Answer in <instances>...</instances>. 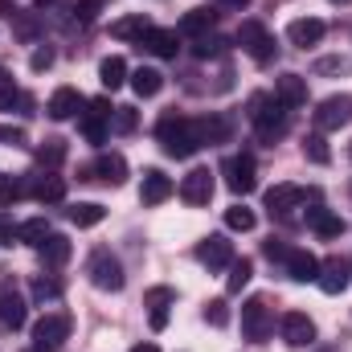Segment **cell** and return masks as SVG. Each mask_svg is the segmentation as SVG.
<instances>
[{"instance_id": "31", "label": "cell", "mask_w": 352, "mask_h": 352, "mask_svg": "<svg viewBox=\"0 0 352 352\" xmlns=\"http://www.w3.org/2000/svg\"><path fill=\"white\" fill-rule=\"evenodd\" d=\"M50 234H54V230H50V221H45V217H29V221H21V226H16V242H25V246H41Z\"/></svg>"}, {"instance_id": "27", "label": "cell", "mask_w": 352, "mask_h": 352, "mask_svg": "<svg viewBox=\"0 0 352 352\" xmlns=\"http://www.w3.org/2000/svg\"><path fill=\"white\" fill-rule=\"evenodd\" d=\"M37 250H41V263H45V266H66V263H70V254H74V246H70V238H66V234H50Z\"/></svg>"}, {"instance_id": "23", "label": "cell", "mask_w": 352, "mask_h": 352, "mask_svg": "<svg viewBox=\"0 0 352 352\" xmlns=\"http://www.w3.org/2000/svg\"><path fill=\"white\" fill-rule=\"evenodd\" d=\"M213 25H217V8H188V12L180 16L176 33H188V37H205V33H213Z\"/></svg>"}, {"instance_id": "34", "label": "cell", "mask_w": 352, "mask_h": 352, "mask_svg": "<svg viewBox=\"0 0 352 352\" xmlns=\"http://www.w3.org/2000/svg\"><path fill=\"white\" fill-rule=\"evenodd\" d=\"M62 160H66V140H45V144L37 148V164H41L45 173H54Z\"/></svg>"}, {"instance_id": "57", "label": "cell", "mask_w": 352, "mask_h": 352, "mask_svg": "<svg viewBox=\"0 0 352 352\" xmlns=\"http://www.w3.org/2000/svg\"><path fill=\"white\" fill-rule=\"evenodd\" d=\"M349 160H352V148H349Z\"/></svg>"}, {"instance_id": "21", "label": "cell", "mask_w": 352, "mask_h": 352, "mask_svg": "<svg viewBox=\"0 0 352 352\" xmlns=\"http://www.w3.org/2000/svg\"><path fill=\"white\" fill-rule=\"evenodd\" d=\"M283 266H287V274L295 283H316V274H320V258L311 250H287Z\"/></svg>"}, {"instance_id": "17", "label": "cell", "mask_w": 352, "mask_h": 352, "mask_svg": "<svg viewBox=\"0 0 352 352\" xmlns=\"http://www.w3.org/2000/svg\"><path fill=\"white\" fill-rule=\"evenodd\" d=\"M82 107H87V98H82V94H78L74 87H58V90H54V98H50V107H45V111H50V119L66 123V119H74V115H78Z\"/></svg>"}, {"instance_id": "5", "label": "cell", "mask_w": 352, "mask_h": 352, "mask_svg": "<svg viewBox=\"0 0 352 352\" xmlns=\"http://www.w3.org/2000/svg\"><path fill=\"white\" fill-rule=\"evenodd\" d=\"M238 45H242L258 66H266V62L274 58V50H278L263 21H242V25H238Z\"/></svg>"}, {"instance_id": "33", "label": "cell", "mask_w": 352, "mask_h": 352, "mask_svg": "<svg viewBox=\"0 0 352 352\" xmlns=\"http://www.w3.org/2000/svg\"><path fill=\"white\" fill-rule=\"evenodd\" d=\"M62 291H66V283L58 274H37L33 278V299L37 303H54V299H62Z\"/></svg>"}, {"instance_id": "16", "label": "cell", "mask_w": 352, "mask_h": 352, "mask_svg": "<svg viewBox=\"0 0 352 352\" xmlns=\"http://www.w3.org/2000/svg\"><path fill=\"white\" fill-rule=\"evenodd\" d=\"M349 263L344 258H328V263H320V274H316V283H320V291L324 295H344L349 291Z\"/></svg>"}, {"instance_id": "44", "label": "cell", "mask_w": 352, "mask_h": 352, "mask_svg": "<svg viewBox=\"0 0 352 352\" xmlns=\"http://www.w3.org/2000/svg\"><path fill=\"white\" fill-rule=\"evenodd\" d=\"M98 8H102V0H78V4H74L78 21H94V16H98Z\"/></svg>"}, {"instance_id": "43", "label": "cell", "mask_w": 352, "mask_h": 352, "mask_svg": "<svg viewBox=\"0 0 352 352\" xmlns=\"http://www.w3.org/2000/svg\"><path fill=\"white\" fill-rule=\"evenodd\" d=\"M173 299H176L173 287H152V291H148V307H168Z\"/></svg>"}, {"instance_id": "32", "label": "cell", "mask_w": 352, "mask_h": 352, "mask_svg": "<svg viewBox=\"0 0 352 352\" xmlns=\"http://www.w3.org/2000/svg\"><path fill=\"white\" fill-rule=\"evenodd\" d=\"M107 217V209L98 205V201H78V205H70V221L78 226V230H90V226H98Z\"/></svg>"}, {"instance_id": "47", "label": "cell", "mask_w": 352, "mask_h": 352, "mask_svg": "<svg viewBox=\"0 0 352 352\" xmlns=\"http://www.w3.org/2000/svg\"><path fill=\"white\" fill-rule=\"evenodd\" d=\"M148 324H152V332H164V328H168V307H152Z\"/></svg>"}, {"instance_id": "52", "label": "cell", "mask_w": 352, "mask_h": 352, "mask_svg": "<svg viewBox=\"0 0 352 352\" xmlns=\"http://www.w3.org/2000/svg\"><path fill=\"white\" fill-rule=\"evenodd\" d=\"M0 87H12V74L8 70H0Z\"/></svg>"}, {"instance_id": "42", "label": "cell", "mask_w": 352, "mask_h": 352, "mask_svg": "<svg viewBox=\"0 0 352 352\" xmlns=\"http://www.w3.org/2000/svg\"><path fill=\"white\" fill-rule=\"evenodd\" d=\"M50 66H54V50H50V45H37V50L29 54V70H33V74H45Z\"/></svg>"}, {"instance_id": "19", "label": "cell", "mask_w": 352, "mask_h": 352, "mask_svg": "<svg viewBox=\"0 0 352 352\" xmlns=\"http://www.w3.org/2000/svg\"><path fill=\"white\" fill-rule=\"evenodd\" d=\"M173 176H164L160 168H148L144 173V184H140V201L144 205H160V201H168L173 197Z\"/></svg>"}, {"instance_id": "41", "label": "cell", "mask_w": 352, "mask_h": 352, "mask_svg": "<svg viewBox=\"0 0 352 352\" xmlns=\"http://www.w3.org/2000/svg\"><path fill=\"white\" fill-rule=\"evenodd\" d=\"M16 107H29V98H25L16 87H0V111H4V115H12Z\"/></svg>"}, {"instance_id": "53", "label": "cell", "mask_w": 352, "mask_h": 352, "mask_svg": "<svg viewBox=\"0 0 352 352\" xmlns=\"http://www.w3.org/2000/svg\"><path fill=\"white\" fill-rule=\"evenodd\" d=\"M131 352H160V349H156V344H135Z\"/></svg>"}, {"instance_id": "35", "label": "cell", "mask_w": 352, "mask_h": 352, "mask_svg": "<svg viewBox=\"0 0 352 352\" xmlns=\"http://www.w3.org/2000/svg\"><path fill=\"white\" fill-rule=\"evenodd\" d=\"M250 278H254V263H250V258H234V263H230V278H226V291L238 295Z\"/></svg>"}, {"instance_id": "15", "label": "cell", "mask_w": 352, "mask_h": 352, "mask_svg": "<svg viewBox=\"0 0 352 352\" xmlns=\"http://www.w3.org/2000/svg\"><path fill=\"white\" fill-rule=\"evenodd\" d=\"M180 197H184V205H209V197H213V173L209 168H192L180 180Z\"/></svg>"}, {"instance_id": "6", "label": "cell", "mask_w": 352, "mask_h": 352, "mask_svg": "<svg viewBox=\"0 0 352 352\" xmlns=\"http://www.w3.org/2000/svg\"><path fill=\"white\" fill-rule=\"evenodd\" d=\"M311 123H316L320 135H324V131H340V127H349L352 123V94H332V98H324V102L316 107Z\"/></svg>"}, {"instance_id": "20", "label": "cell", "mask_w": 352, "mask_h": 352, "mask_svg": "<svg viewBox=\"0 0 352 352\" xmlns=\"http://www.w3.org/2000/svg\"><path fill=\"white\" fill-rule=\"evenodd\" d=\"M274 98H278L287 111L303 107V102H307V82H303V74H283V78H274Z\"/></svg>"}, {"instance_id": "12", "label": "cell", "mask_w": 352, "mask_h": 352, "mask_svg": "<svg viewBox=\"0 0 352 352\" xmlns=\"http://www.w3.org/2000/svg\"><path fill=\"white\" fill-rule=\"evenodd\" d=\"M283 340H287L291 349L316 344V324H311V316H307V311H287V316H283Z\"/></svg>"}, {"instance_id": "45", "label": "cell", "mask_w": 352, "mask_h": 352, "mask_svg": "<svg viewBox=\"0 0 352 352\" xmlns=\"http://www.w3.org/2000/svg\"><path fill=\"white\" fill-rule=\"evenodd\" d=\"M12 25H16V33H21L25 41H33V37H37V21H33V16H25V12H21Z\"/></svg>"}, {"instance_id": "11", "label": "cell", "mask_w": 352, "mask_h": 352, "mask_svg": "<svg viewBox=\"0 0 352 352\" xmlns=\"http://www.w3.org/2000/svg\"><path fill=\"white\" fill-rule=\"evenodd\" d=\"M197 263L209 266V270H221V266L234 263V242L226 234H209L205 242H197Z\"/></svg>"}, {"instance_id": "30", "label": "cell", "mask_w": 352, "mask_h": 352, "mask_svg": "<svg viewBox=\"0 0 352 352\" xmlns=\"http://www.w3.org/2000/svg\"><path fill=\"white\" fill-rule=\"evenodd\" d=\"M127 78H131V74H127V62H123L119 54H111V58L98 62V82H102L107 90H119Z\"/></svg>"}, {"instance_id": "48", "label": "cell", "mask_w": 352, "mask_h": 352, "mask_svg": "<svg viewBox=\"0 0 352 352\" xmlns=\"http://www.w3.org/2000/svg\"><path fill=\"white\" fill-rule=\"evenodd\" d=\"M263 250H266V258H270V263H274V258H278V263H283V258H287V250H291V246H283V242H266Z\"/></svg>"}, {"instance_id": "7", "label": "cell", "mask_w": 352, "mask_h": 352, "mask_svg": "<svg viewBox=\"0 0 352 352\" xmlns=\"http://www.w3.org/2000/svg\"><path fill=\"white\" fill-rule=\"evenodd\" d=\"M270 328H274V320H270L266 299H263V295L246 299V303H242V332H246V340H266V336H270Z\"/></svg>"}, {"instance_id": "36", "label": "cell", "mask_w": 352, "mask_h": 352, "mask_svg": "<svg viewBox=\"0 0 352 352\" xmlns=\"http://www.w3.org/2000/svg\"><path fill=\"white\" fill-rule=\"evenodd\" d=\"M221 54H226V37H217V33H205V37L192 41V58H201V62L221 58Z\"/></svg>"}, {"instance_id": "26", "label": "cell", "mask_w": 352, "mask_h": 352, "mask_svg": "<svg viewBox=\"0 0 352 352\" xmlns=\"http://www.w3.org/2000/svg\"><path fill=\"white\" fill-rule=\"evenodd\" d=\"M33 197H37L41 205H58V201L66 197V176H58V173L33 176Z\"/></svg>"}, {"instance_id": "8", "label": "cell", "mask_w": 352, "mask_h": 352, "mask_svg": "<svg viewBox=\"0 0 352 352\" xmlns=\"http://www.w3.org/2000/svg\"><path fill=\"white\" fill-rule=\"evenodd\" d=\"M111 111H115V107H111L107 98H90L87 111L78 115V131L87 135L90 144H102V140H107V119H111Z\"/></svg>"}, {"instance_id": "51", "label": "cell", "mask_w": 352, "mask_h": 352, "mask_svg": "<svg viewBox=\"0 0 352 352\" xmlns=\"http://www.w3.org/2000/svg\"><path fill=\"white\" fill-rule=\"evenodd\" d=\"M221 4H226V8H246L250 0H221Z\"/></svg>"}, {"instance_id": "49", "label": "cell", "mask_w": 352, "mask_h": 352, "mask_svg": "<svg viewBox=\"0 0 352 352\" xmlns=\"http://www.w3.org/2000/svg\"><path fill=\"white\" fill-rule=\"evenodd\" d=\"M0 140H4V144H25V131H12V127H0Z\"/></svg>"}, {"instance_id": "56", "label": "cell", "mask_w": 352, "mask_h": 352, "mask_svg": "<svg viewBox=\"0 0 352 352\" xmlns=\"http://www.w3.org/2000/svg\"><path fill=\"white\" fill-rule=\"evenodd\" d=\"M332 4H349V0H332Z\"/></svg>"}, {"instance_id": "9", "label": "cell", "mask_w": 352, "mask_h": 352, "mask_svg": "<svg viewBox=\"0 0 352 352\" xmlns=\"http://www.w3.org/2000/svg\"><path fill=\"white\" fill-rule=\"evenodd\" d=\"M66 336H70V316H66V311H45V316L33 324V344L58 349Z\"/></svg>"}, {"instance_id": "28", "label": "cell", "mask_w": 352, "mask_h": 352, "mask_svg": "<svg viewBox=\"0 0 352 352\" xmlns=\"http://www.w3.org/2000/svg\"><path fill=\"white\" fill-rule=\"evenodd\" d=\"M197 131H201V144H226L234 123L226 115H205V119H197Z\"/></svg>"}, {"instance_id": "1", "label": "cell", "mask_w": 352, "mask_h": 352, "mask_svg": "<svg viewBox=\"0 0 352 352\" xmlns=\"http://www.w3.org/2000/svg\"><path fill=\"white\" fill-rule=\"evenodd\" d=\"M156 140H160V148H164L173 160H188V156H197V148H201L197 119H184V115H164V119L156 123Z\"/></svg>"}, {"instance_id": "38", "label": "cell", "mask_w": 352, "mask_h": 352, "mask_svg": "<svg viewBox=\"0 0 352 352\" xmlns=\"http://www.w3.org/2000/svg\"><path fill=\"white\" fill-rule=\"evenodd\" d=\"M226 226H230V230H238V234H250V230L258 226V217H254L246 205H234V209H226Z\"/></svg>"}, {"instance_id": "54", "label": "cell", "mask_w": 352, "mask_h": 352, "mask_svg": "<svg viewBox=\"0 0 352 352\" xmlns=\"http://www.w3.org/2000/svg\"><path fill=\"white\" fill-rule=\"evenodd\" d=\"M29 352H54V349H45V344H33V349H29Z\"/></svg>"}, {"instance_id": "13", "label": "cell", "mask_w": 352, "mask_h": 352, "mask_svg": "<svg viewBox=\"0 0 352 352\" xmlns=\"http://www.w3.org/2000/svg\"><path fill=\"white\" fill-rule=\"evenodd\" d=\"M82 180H107V184H123L127 180V160L119 152H102L90 168H82Z\"/></svg>"}, {"instance_id": "40", "label": "cell", "mask_w": 352, "mask_h": 352, "mask_svg": "<svg viewBox=\"0 0 352 352\" xmlns=\"http://www.w3.org/2000/svg\"><path fill=\"white\" fill-rule=\"evenodd\" d=\"M205 320H209L213 328H226V324H230V303H226V299H209V303H205Z\"/></svg>"}, {"instance_id": "39", "label": "cell", "mask_w": 352, "mask_h": 352, "mask_svg": "<svg viewBox=\"0 0 352 352\" xmlns=\"http://www.w3.org/2000/svg\"><path fill=\"white\" fill-rule=\"evenodd\" d=\"M303 156H307L311 164H328V160H332V152H328V144H324V135H320V131L303 140Z\"/></svg>"}, {"instance_id": "2", "label": "cell", "mask_w": 352, "mask_h": 352, "mask_svg": "<svg viewBox=\"0 0 352 352\" xmlns=\"http://www.w3.org/2000/svg\"><path fill=\"white\" fill-rule=\"evenodd\" d=\"M246 115H250V123H254V131H258L263 144H274V140L287 135V107L274 94H254Z\"/></svg>"}, {"instance_id": "25", "label": "cell", "mask_w": 352, "mask_h": 352, "mask_svg": "<svg viewBox=\"0 0 352 352\" xmlns=\"http://www.w3.org/2000/svg\"><path fill=\"white\" fill-rule=\"evenodd\" d=\"M307 226H311L320 238H340V234H344V221H340L332 209H324V205H311V209H307Z\"/></svg>"}, {"instance_id": "18", "label": "cell", "mask_w": 352, "mask_h": 352, "mask_svg": "<svg viewBox=\"0 0 352 352\" xmlns=\"http://www.w3.org/2000/svg\"><path fill=\"white\" fill-rule=\"evenodd\" d=\"M152 29H156V25H152L148 12H131V16L111 21V37H119V41H144Z\"/></svg>"}, {"instance_id": "14", "label": "cell", "mask_w": 352, "mask_h": 352, "mask_svg": "<svg viewBox=\"0 0 352 352\" xmlns=\"http://www.w3.org/2000/svg\"><path fill=\"white\" fill-rule=\"evenodd\" d=\"M324 33H328V25H324L320 16H295V21L287 25V41H291V45H299V50L320 45V41H324Z\"/></svg>"}, {"instance_id": "4", "label": "cell", "mask_w": 352, "mask_h": 352, "mask_svg": "<svg viewBox=\"0 0 352 352\" xmlns=\"http://www.w3.org/2000/svg\"><path fill=\"white\" fill-rule=\"evenodd\" d=\"M87 274H90V283H94L98 291H123V283H127L123 263H119L111 250H94L90 263H87Z\"/></svg>"}, {"instance_id": "50", "label": "cell", "mask_w": 352, "mask_h": 352, "mask_svg": "<svg viewBox=\"0 0 352 352\" xmlns=\"http://www.w3.org/2000/svg\"><path fill=\"white\" fill-rule=\"evenodd\" d=\"M0 16H4V21H16V16H21V8H16V4H8V0H0Z\"/></svg>"}, {"instance_id": "10", "label": "cell", "mask_w": 352, "mask_h": 352, "mask_svg": "<svg viewBox=\"0 0 352 352\" xmlns=\"http://www.w3.org/2000/svg\"><path fill=\"white\" fill-rule=\"evenodd\" d=\"M0 324H4V328H12V332H21V328L29 324L25 295H21L12 283H4V287H0Z\"/></svg>"}, {"instance_id": "29", "label": "cell", "mask_w": 352, "mask_h": 352, "mask_svg": "<svg viewBox=\"0 0 352 352\" xmlns=\"http://www.w3.org/2000/svg\"><path fill=\"white\" fill-rule=\"evenodd\" d=\"M127 82H131V90H135L140 98H156V94L164 90V74H160V70H152V66H140Z\"/></svg>"}, {"instance_id": "37", "label": "cell", "mask_w": 352, "mask_h": 352, "mask_svg": "<svg viewBox=\"0 0 352 352\" xmlns=\"http://www.w3.org/2000/svg\"><path fill=\"white\" fill-rule=\"evenodd\" d=\"M135 123H140L135 107H115V111H111V131H115V135H131Z\"/></svg>"}, {"instance_id": "22", "label": "cell", "mask_w": 352, "mask_h": 352, "mask_svg": "<svg viewBox=\"0 0 352 352\" xmlns=\"http://www.w3.org/2000/svg\"><path fill=\"white\" fill-rule=\"evenodd\" d=\"M307 201V192L299 188V184H274L270 192H266V209L270 213H291V209H299Z\"/></svg>"}, {"instance_id": "24", "label": "cell", "mask_w": 352, "mask_h": 352, "mask_svg": "<svg viewBox=\"0 0 352 352\" xmlns=\"http://www.w3.org/2000/svg\"><path fill=\"white\" fill-rule=\"evenodd\" d=\"M140 45H144L148 54H156V58H176V54H180V33H176V29H152Z\"/></svg>"}, {"instance_id": "55", "label": "cell", "mask_w": 352, "mask_h": 352, "mask_svg": "<svg viewBox=\"0 0 352 352\" xmlns=\"http://www.w3.org/2000/svg\"><path fill=\"white\" fill-rule=\"evenodd\" d=\"M50 4H54V0H37V8H50Z\"/></svg>"}, {"instance_id": "3", "label": "cell", "mask_w": 352, "mask_h": 352, "mask_svg": "<svg viewBox=\"0 0 352 352\" xmlns=\"http://www.w3.org/2000/svg\"><path fill=\"white\" fill-rule=\"evenodd\" d=\"M221 176H226V188L238 192V197H250L258 188V168H254V156L250 152H238L221 164Z\"/></svg>"}, {"instance_id": "46", "label": "cell", "mask_w": 352, "mask_h": 352, "mask_svg": "<svg viewBox=\"0 0 352 352\" xmlns=\"http://www.w3.org/2000/svg\"><path fill=\"white\" fill-rule=\"evenodd\" d=\"M316 70H320V74H340V70H349V62H344V58H320Z\"/></svg>"}, {"instance_id": "58", "label": "cell", "mask_w": 352, "mask_h": 352, "mask_svg": "<svg viewBox=\"0 0 352 352\" xmlns=\"http://www.w3.org/2000/svg\"><path fill=\"white\" fill-rule=\"evenodd\" d=\"M0 226H4V221H0Z\"/></svg>"}]
</instances>
